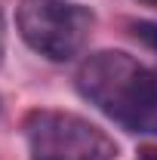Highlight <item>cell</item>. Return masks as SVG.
<instances>
[{"mask_svg":"<svg viewBox=\"0 0 157 160\" xmlns=\"http://www.w3.org/2000/svg\"><path fill=\"white\" fill-rule=\"evenodd\" d=\"M31 160H117V142L74 111L34 108L22 120Z\"/></svg>","mask_w":157,"mask_h":160,"instance_id":"cell-3","label":"cell"},{"mask_svg":"<svg viewBox=\"0 0 157 160\" xmlns=\"http://www.w3.org/2000/svg\"><path fill=\"white\" fill-rule=\"evenodd\" d=\"M142 3H148V6H157V0H142Z\"/></svg>","mask_w":157,"mask_h":160,"instance_id":"cell-6","label":"cell"},{"mask_svg":"<svg viewBox=\"0 0 157 160\" xmlns=\"http://www.w3.org/2000/svg\"><path fill=\"white\" fill-rule=\"evenodd\" d=\"M0 62H3V22H0Z\"/></svg>","mask_w":157,"mask_h":160,"instance_id":"cell-5","label":"cell"},{"mask_svg":"<svg viewBox=\"0 0 157 160\" xmlns=\"http://www.w3.org/2000/svg\"><path fill=\"white\" fill-rule=\"evenodd\" d=\"M19 37L49 62H71L86 49L96 12L80 0H19Z\"/></svg>","mask_w":157,"mask_h":160,"instance_id":"cell-2","label":"cell"},{"mask_svg":"<svg viewBox=\"0 0 157 160\" xmlns=\"http://www.w3.org/2000/svg\"><path fill=\"white\" fill-rule=\"evenodd\" d=\"M77 92L129 132L157 136V71L120 49H99L77 68Z\"/></svg>","mask_w":157,"mask_h":160,"instance_id":"cell-1","label":"cell"},{"mask_svg":"<svg viewBox=\"0 0 157 160\" xmlns=\"http://www.w3.org/2000/svg\"><path fill=\"white\" fill-rule=\"evenodd\" d=\"M129 28H133V37H136L142 46H148L151 52H157V22L139 19V22H129Z\"/></svg>","mask_w":157,"mask_h":160,"instance_id":"cell-4","label":"cell"}]
</instances>
